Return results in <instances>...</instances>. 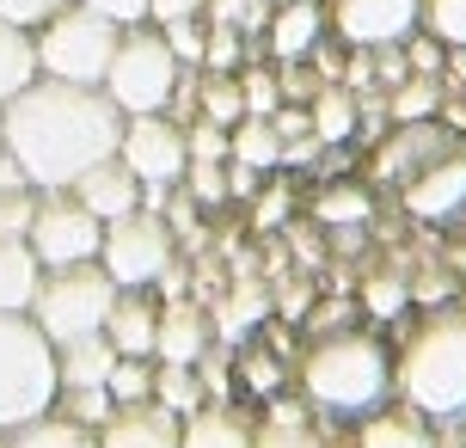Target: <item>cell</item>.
Instances as JSON below:
<instances>
[{
  "label": "cell",
  "instance_id": "6da1fadb",
  "mask_svg": "<svg viewBox=\"0 0 466 448\" xmlns=\"http://www.w3.org/2000/svg\"><path fill=\"white\" fill-rule=\"evenodd\" d=\"M123 142V111L105 87H74L37 74L19 98L0 105V148L25 166L31 190H68L86 166L111 160Z\"/></svg>",
  "mask_w": 466,
  "mask_h": 448
},
{
  "label": "cell",
  "instance_id": "7a4b0ae2",
  "mask_svg": "<svg viewBox=\"0 0 466 448\" xmlns=\"http://www.w3.org/2000/svg\"><path fill=\"white\" fill-rule=\"evenodd\" d=\"M301 387L313 405H326L338 418H362L387 400L393 387V362L369 331H319L313 351L301 356Z\"/></svg>",
  "mask_w": 466,
  "mask_h": 448
},
{
  "label": "cell",
  "instance_id": "3957f363",
  "mask_svg": "<svg viewBox=\"0 0 466 448\" xmlns=\"http://www.w3.org/2000/svg\"><path fill=\"white\" fill-rule=\"evenodd\" d=\"M399 393L423 418H461L466 412V307L430 313L411 344L399 351Z\"/></svg>",
  "mask_w": 466,
  "mask_h": 448
},
{
  "label": "cell",
  "instance_id": "277c9868",
  "mask_svg": "<svg viewBox=\"0 0 466 448\" xmlns=\"http://www.w3.org/2000/svg\"><path fill=\"white\" fill-rule=\"evenodd\" d=\"M56 344L31 313H0V430L13 436L19 424L56 412Z\"/></svg>",
  "mask_w": 466,
  "mask_h": 448
},
{
  "label": "cell",
  "instance_id": "5b68a950",
  "mask_svg": "<svg viewBox=\"0 0 466 448\" xmlns=\"http://www.w3.org/2000/svg\"><path fill=\"white\" fill-rule=\"evenodd\" d=\"M116 37H123L116 19L80 6V0H68L62 13H49V19L31 31V44H37V74L74 80V87H98L105 68H111V56H116Z\"/></svg>",
  "mask_w": 466,
  "mask_h": 448
},
{
  "label": "cell",
  "instance_id": "8992f818",
  "mask_svg": "<svg viewBox=\"0 0 466 448\" xmlns=\"http://www.w3.org/2000/svg\"><path fill=\"white\" fill-rule=\"evenodd\" d=\"M178 80H185V62L166 49L160 31H147V25H123V37H116V56L111 68H105V98H111L123 117H147V111H166L172 93H178Z\"/></svg>",
  "mask_w": 466,
  "mask_h": 448
},
{
  "label": "cell",
  "instance_id": "52a82bcc",
  "mask_svg": "<svg viewBox=\"0 0 466 448\" xmlns=\"http://www.w3.org/2000/svg\"><path fill=\"white\" fill-rule=\"evenodd\" d=\"M111 301H116V283L105 277V264H68V270H49L44 283H37L31 320L44 326L49 344H68V338L105 331Z\"/></svg>",
  "mask_w": 466,
  "mask_h": 448
},
{
  "label": "cell",
  "instance_id": "ba28073f",
  "mask_svg": "<svg viewBox=\"0 0 466 448\" xmlns=\"http://www.w3.org/2000/svg\"><path fill=\"white\" fill-rule=\"evenodd\" d=\"M178 259V234L166 228L160 209H129L105 221V239H98V264L116 289H154Z\"/></svg>",
  "mask_w": 466,
  "mask_h": 448
},
{
  "label": "cell",
  "instance_id": "9c48e42d",
  "mask_svg": "<svg viewBox=\"0 0 466 448\" xmlns=\"http://www.w3.org/2000/svg\"><path fill=\"white\" fill-rule=\"evenodd\" d=\"M31 252L44 270H68V264H93L98 239H105V221H98L74 190H44L37 197V215H31Z\"/></svg>",
  "mask_w": 466,
  "mask_h": 448
},
{
  "label": "cell",
  "instance_id": "30bf717a",
  "mask_svg": "<svg viewBox=\"0 0 466 448\" xmlns=\"http://www.w3.org/2000/svg\"><path fill=\"white\" fill-rule=\"evenodd\" d=\"M116 160L136 172L141 185H178L190 166V148H185V129L160 111L147 117H123V142H116Z\"/></svg>",
  "mask_w": 466,
  "mask_h": 448
},
{
  "label": "cell",
  "instance_id": "8fae6325",
  "mask_svg": "<svg viewBox=\"0 0 466 448\" xmlns=\"http://www.w3.org/2000/svg\"><path fill=\"white\" fill-rule=\"evenodd\" d=\"M338 19V37L344 44H362V49H387V44H405L423 19V0H338L326 6Z\"/></svg>",
  "mask_w": 466,
  "mask_h": 448
},
{
  "label": "cell",
  "instance_id": "7c38bea8",
  "mask_svg": "<svg viewBox=\"0 0 466 448\" xmlns=\"http://www.w3.org/2000/svg\"><path fill=\"white\" fill-rule=\"evenodd\" d=\"M405 209L418 221H448L454 209H466V154L448 148L442 160H430L423 172L405 178Z\"/></svg>",
  "mask_w": 466,
  "mask_h": 448
},
{
  "label": "cell",
  "instance_id": "4fadbf2b",
  "mask_svg": "<svg viewBox=\"0 0 466 448\" xmlns=\"http://www.w3.org/2000/svg\"><path fill=\"white\" fill-rule=\"evenodd\" d=\"M178 412H166L160 400H136L116 405L111 418L98 424V448H178Z\"/></svg>",
  "mask_w": 466,
  "mask_h": 448
},
{
  "label": "cell",
  "instance_id": "5bb4252c",
  "mask_svg": "<svg viewBox=\"0 0 466 448\" xmlns=\"http://www.w3.org/2000/svg\"><path fill=\"white\" fill-rule=\"evenodd\" d=\"M209 344H215L209 307L185 301V295L160 307V326H154V356H160V362H203Z\"/></svg>",
  "mask_w": 466,
  "mask_h": 448
},
{
  "label": "cell",
  "instance_id": "9a60e30c",
  "mask_svg": "<svg viewBox=\"0 0 466 448\" xmlns=\"http://www.w3.org/2000/svg\"><path fill=\"white\" fill-rule=\"evenodd\" d=\"M68 190L98 215V221H116V215L141 209V178H136L123 160H116V154H111V160H98V166H86V172H80Z\"/></svg>",
  "mask_w": 466,
  "mask_h": 448
},
{
  "label": "cell",
  "instance_id": "2e32d148",
  "mask_svg": "<svg viewBox=\"0 0 466 448\" xmlns=\"http://www.w3.org/2000/svg\"><path fill=\"white\" fill-rule=\"evenodd\" d=\"M448 129H436V123H399V136L393 142H380V154H374V172L380 178H411V172H423L430 160H442L448 154Z\"/></svg>",
  "mask_w": 466,
  "mask_h": 448
},
{
  "label": "cell",
  "instance_id": "e0dca14e",
  "mask_svg": "<svg viewBox=\"0 0 466 448\" xmlns=\"http://www.w3.org/2000/svg\"><path fill=\"white\" fill-rule=\"evenodd\" d=\"M319 31H326V6L319 0H282L270 25H264V44L277 62H301L307 49L319 44Z\"/></svg>",
  "mask_w": 466,
  "mask_h": 448
},
{
  "label": "cell",
  "instance_id": "ac0fdd59",
  "mask_svg": "<svg viewBox=\"0 0 466 448\" xmlns=\"http://www.w3.org/2000/svg\"><path fill=\"white\" fill-rule=\"evenodd\" d=\"M154 326H160V307L141 289H116L111 320H105V338L116 344V356H154Z\"/></svg>",
  "mask_w": 466,
  "mask_h": 448
},
{
  "label": "cell",
  "instance_id": "d6986e66",
  "mask_svg": "<svg viewBox=\"0 0 466 448\" xmlns=\"http://www.w3.org/2000/svg\"><path fill=\"white\" fill-rule=\"evenodd\" d=\"M37 283H44V264L31 252V239L0 234V313H31Z\"/></svg>",
  "mask_w": 466,
  "mask_h": 448
},
{
  "label": "cell",
  "instance_id": "ffe728a7",
  "mask_svg": "<svg viewBox=\"0 0 466 448\" xmlns=\"http://www.w3.org/2000/svg\"><path fill=\"white\" fill-rule=\"evenodd\" d=\"M178 448H252V424H246L233 405L209 400L178 424Z\"/></svg>",
  "mask_w": 466,
  "mask_h": 448
},
{
  "label": "cell",
  "instance_id": "44dd1931",
  "mask_svg": "<svg viewBox=\"0 0 466 448\" xmlns=\"http://www.w3.org/2000/svg\"><path fill=\"white\" fill-rule=\"evenodd\" d=\"M111 362H116V344L105 338V331L56 344V381H62V387H105Z\"/></svg>",
  "mask_w": 466,
  "mask_h": 448
},
{
  "label": "cell",
  "instance_id": "7402d4cb",
  "mask_svg": "<svg viewBox=\"0 0 466 448\" xmlns=\"http://www.w3.org/2000/svg\"><path fill=\"white\" fill-rule=\"evenodd\" d=\"M31 80H37V44H31V31L0 19V105L19 98Z\"/></svg>",
  "mask_w": 466,
  "mask_h": 448
},
{
  "label": "cell",
  "instance_id": "603a6c76",
  "mask_svg": "<svg viewBox=\"0 0 466 448\" xmlns=\"http://www.w3.org/2000/svg\"><path fill=\"white\" fill-rule=\"evenodd\" d=\"M228 160L239 166H258V172H270V166H282V136L270 117H239L228 129Z\"/></svg>",
  "mask_w": 466,
  "mask_h": 448
},
{
  "label": "cell",
  "instance_id": "cb8c5ba5",
  "mask_svg": "<svg viewBox=\"0 0 466 448\" xmlns=\"http://www.w3.org/2000/svg\"><path fill=\"white\" fill-rule=\"evenodd\" d=\"M356 448H436L430 424H423V412H374L369 424H362V443Z\"/></svg>",
  "mask_w": 466,
  "mask_h": 448
},
{
  "label": "cell",
  "instance_id": "d4e9b609",
  "mask_svg": "<svg viewBox=\"0 0 466 448\" xmlns=\"http://www.w3.org/2000/svg\"><path fill=\"white\" fill-rule=\"evenodd\" d=\"M6 448H98V430L74 424L68 412H44V418H31V424L13 430Z\"/></svg>",
  "mask_w": 466,
  "mask_h": 448
},
{
  "label": "cell",
  "instance_id": "484cf974",
  "mask_svg": "<svg viewBox=\"0 0 466 448\" xmlns=\"http://www.w3.org/2000/svg\"><path fill=\"white\" fill-rule=\"evenodd\" d=\"M154 400H160L166 412H178V418H190L197 405H209L197 362H160V369H154Z\"/></svg>",
  "mask_w": 466,
  "mask_h": 448
},
{
  "label": "cell",
  "instance_id": "4316f807",
  "mask_svg": "<svg viewBox=\"0 0 466 448\" xmlns=\"http://www.w3.org/2000/svg\"><path fill=\"white\" fill-rule=\"evenodd\" d=\"M264 313H270V289L264 283H239L228 301H221V313H209V320H215L221 338H239V331H252Z\"/></svg>",
  "mask_w": 466,
  "mask_h": 448
},
{
  "label": "cell",
  "instance_id": "83f0119b",
  "mask_svg": "<svg viewBox=\"0 0 466 448\" xmlns=\"http://www.w3.org/2000/svg\"><path fill=\"white\" fill-rule=\"evenodd\" d=\"M307 123H313V136L319 142H344V136H356V98L338 93V87H326V93H313V111H307Z\"/></svg>",
  "mask_w": 466,
  "mask_h": 448
},
{
  "label": "cell",
  "instance_id": "f1b7e54d",
  "mask_svg": "<svg viewBox=\"0 0 466 448\" xmlns=\"http://www.w3.org/2000/svg\"><path fill=\"white\" fill-rule=\"evenodd\" d=\"M313 215H319L326 228H362V221L374 215V197L362 185H326L319 203H313Z\"/></svg>",
  "mask_w": 466,
  "mask_h": 448
},
{
  "label": "cell",
  "instance_id": "f546056e",
  "mask_svg": "<svg viewBox=\"0 0 466 448\" xmlns=\"http://www.w3.org/2000/svg\"><path fill=\"white\" fill-rule=\"evenodd\" d=\"M105 393H111L116 405L154 400V369H147V356H116L111 375H105Z\"/></svg>",
  "mask_w": 466,
  "mask_h": 448
},
{
  "label": "cell",
  "instance_id": "4dcf8cb0",
  "mask_svg": "<svg viewBox=\"0 0 466 448\" xmlns=\"http://www.w3.org/2000/svg\"><path fill=\"white\" fill-rule=\"evenodd\" d=\"M197 105H203V117H209V123H221V129H233V123L246 117L239 80H228V74H209V80L197 87Z\"/></svg>",
  "mask_w": 466,
  "mask_h": 448
},
{
  "label": "cell",
  "instance_id": "1f68e13d",
  "mask_svg": "<svg viewBox=\"0 0 466 448\" xmlns=\"http://www.w3.org/2000/svg\"><path fill=\"white\" fill-rule=\"evenodd\" d=\"M56 400H62V412H68L74 424H86V430H98V424L116 412V400L105 393V387H62Z\"/></svg>",
  "mask_w": 466,
  "mask_h": 448
},
{
  "label": "cell",
  "instance_id": "d6a6232c",
  "mask_svg": "<svg viewBox=\"0 0 466 448\" xmlns=\"http://www.w3.org/2000/svg\"><path fill=\"white\" fill-rule=\"evenodd\" d=\"M252 448H326V443L307 430V418H264L252 430Z\"/></svg>",
  "mask_w": 466,
  "mask_h": 448
},
{
  "label": "cell",
  "instance_id": "836d02e7",
  "mask_svg": "<svg viewBox=\"0 0 466 448\" xmlns=\"http://www.w3.org/2000/svg\"><path fill=\"white\" fill-rule=\"evenodd\" d=\"M405 301H411V283L405 277H369L362 283V307H369L374 320H399Z\"/></svg>",
  "mask_w": 466,
  "mask_h": 448
},
{
  "label": "cell",
  "instance_id": "e575fe53",
  "mask_svg": "<svg viewBox=\"0 0 466 448\" xmlns=\"http://www.w3.org/2000/svg\"><path fill=\"white\" fill-rule=\"evenodd\" d=\"M239 98H246V117H277L282 111V80L252 68V74H239Z\"/></svg>",
  "mask_w": 466,
  "mask_h": 448
},
{
  "label": "cell",
  "instance_id": "d590c367",
  "mask_svg": "<svg viewBox=\"0 0 466 448\" xmlns=\"http://www.w3.org/2000/svg\"><path fill=\"white\" fill-rule=\"evenodd\" d=\"M423 25H430L442 44L466 49V0H423Z\"/></svg>",
  "mask_w": 466,
  "mask_h": 448
},
{
  "label": "cell",
  "instance_id": "8d00e7d4",
  "mask_svg": "<svg viewBox=\"0 0 466 448\" xmlns=\"http://www.w3.org/2000/svg\"><path fill=\"white\" fill-rule=\"evenodd\" d=\"M185 178L197 203H228V160H190Z\"/></svg>",
  "mask_w": 466,
  "mask_h": 448
},
{
  "label": "cell",
  "instance_id": "74e56055",
  "mask_svg": "<svg viewBox=\"0 0 466 448\" xmlns=\"http://www.w3.org/2000/svg\"><path fill=\"white\" fill-rule=\"evenodd\" d=\"M31 215H37V190H31V185H25V190H0V234L25 239V234H31Z\"/></svg>",
  "mask_w": 466,
  "mask_h": 448
},
{
  "label": "cell",
  "instance_id": "f35d334b",
  "mask_svg": "<svg viewBox=\"0 0 466 448\" xmlns=\"http://www.w3.org/2000/svg\"><path fill=\"white\" fill-rule=\"evenodd\" d=\"M160 37H166V49H172L178 62H190V68L203 62V44H209V31H203L197 19H172V25H160Z\"/></svg>",
  "mask_w": 466,
  "mask_h": 448
},
{
  "label": "cell",
  "instance_id": "ab89813d",
  "mask_svg": "<svg viewBox=\"0 0 466 448\" xmlns=\"http://www.w3.org/2000/svg\"><path fill=\"white\" fill-rule=\"evenodd\" d=\"M185 148H190V160H228V129L209 117H197L185 129Z\"/></svg>",
  "mask_w": 466,
  "mask_h": 448
},
{
  "label": "cell",
  "instance_id": "60d3db41",
  "mask_svg": "<svg viewBox=\"0 0 466 448\" xmlns=\"http://www.w3.org/2000/svg\"><path fill=\"white\" fill-rule=\"evenodd\" d=\"M430 111H436V87H430V80H411V87L393 93V117L399 123H423Z\"/></svg>",
  "mask_w": 466,
  "mask_h": 448
},
{
  "label": "cell",
  "instance_id": "b9f144b4",
  "mask_svg": "<svg viewBox=\"0 0 466 448\" xmlns=\"http://www.w3.org/2000/svg\"><path fill=\"white\" fill-rule=\"evenodd\" d=\"M203 62H209L215 74H233V68H239V25H221V31H209Z\"/></svg>",
  "mask_w": 466,
  "mask_h": 448
},
{
  "label": "cell",
  "instance_id": "7bdbcfd3",
  "mask_svg": "<svg viewBox=\"0 0 466 448\" xmlns=\"http://www.w3.org/2000/svg\"><path fill=\"white\" fill-rule=\"evenodd\" d=\"M68 0H0V19L6 25H25V31H37L49 13H62Z\"/></svg>",
  "mask_w": 466,
  "mask_h": 448
},
{
  "label": "cell",
  "instance_id": "ee69618b",
  "mask_svg": "<svg viewBox=\"0 0 466 448\" xmlns=\"http://www.w3.org/2000/svg\"><path fill=\"white\" fill-rule=\"evenodd\" d=\"M80 6H93L116 25H147V0H80Z\"/></svg>",
  "mask_w": 466,
  "mask_h": 448
},
{
  "label": "cell",
  "instance_id": "f6af8a7d",
  "mask_svg": "<svg viewBox=\"0 0 466 448\" xmlns=\"http://www.w3.org/2000/svg\"><path fill=\"white\" fill-rule=\"evenodd\" d=\"M319 136H313V129H307V136H289V142H282V166H313L319 160Z\"/></svg>",
  "mask_w": 466,
  "mask_h": 448
},
{
  "label": "cell",
  "instance_id": "bcb514c9",
  "mask_svg": "<svg viewBox=\"0 0 466 448\" xmlns=\"http://www.w3.org/2000/svg\"><path fill=\"white\" fill-rule=\"evenodd\" d=\"M203 0H147V19L154 25H172V19H197Z\"/></svg>",
  "mask_w": 466,
  "mask_h": 448
},
{
  "label": "cell",
  "instance_id": "7dc6e473",
  "mask_svg": "<svg viewBox=\"0 0 466 448\" xmlns=\"http://www.w3.org/2000/svg\"><path fill=\"white\" fill-rule=\"evenodd\" d=\"M239 369H246V381H252L258 393H270V387H277V381H282V369H277V362H270V356H246Z\"/></svg>",
  "mask_w": 466,
  "mask_h": 448
},
{
  "label": "cell",
  "instance_id": "c3c4849f",
  "mask_svg": "<svg viewBox=\"0 0 466 448\" xmlns=\"http://www.w3.org/2000/svg\"><path fill=\"white\" fill-rule=\"evenodd\" d=\"M252 190H258V166L228 160V197H252Z\"/></svg>",
  "mask_w": 466,
  "mask_h": 448
},
{
  "label": "cell",
  "instance_id": "681fc988",
  "mask_svg": "<svg viewBox=\"0 0 466 448\" xmlns=\"http://www.w3.org/2000/svg\"><path fill=\"white\" fill-rule=\"evenodd\" d=\"M270 123H277V136H282V142H289V136H307V129H313V123H307V111H277Z\"/></svg>",
  "mask_w": 466,
  "mask_h": 448
},
{
  "label": "cell",
  "instance_id": "f907efd6",
  "mask_svg": "<svg viewBox=\"0 0 466 448\" xmlns=\"http://www.w3.org/2000/svg\"><path fill=\"white\" fill-rule=\"evenodd\" d=\"M282 209H289V197H282V190H264V203H258V221H264V228H277Z\"/></svg>",
  "mask_w": 466,
  "mask_h": 448
},
{
  "label": "cell",
  "instance_id": "816d5d0a",
  "mask_svg": "<svg viewBox=\"0 0 466 448\" xmlns=\"http://www.w3.org/2000/svg\"><path fill=\"white\" fill-rule=\"evenodd\" d=\"M0 190H25V166L0 148Z\"/></svg>",
  "mask_w": 466,
  "mask_h": 448
},
{
  "label": "cell",
  "instance_id": "f5cc1de1",
  "mask_svg": "<svg viewBox=\"0 0 466 448\" xmlns=\"http://www.w3.org/2000/svg\"><path fill=\"white\" fill-rule=\"evenodd\" d=\"M203 6H209L221 25H239V13H246V0H203Z\"/></svg>",
  "mask_w": 466,
  "mask_h": 448
},
{
  "label": "cell",
  "instance_id": "db71d44e",
  "mask_svg": "<svg viewBox=\"0 0 466 448\" xmlns=\"http://www.w3.org/2000/svg\"><path fill=\"white\" fill-rule=\"evenodd\" d=\"M282 313L301 320V313H307V289H289V295H282Z\"/></svg>",
  "mask_w": 466,
  "mask_h": 448
},
{
  "label": "cell",
  "instance_id": "11a10c76",
  "mask_svg": "<svg viewBox=\"0 0 466 448\" xmlns=\"http://www.w3.org/2000/svg\"><path fill=\"white\" fill-rule=\"evenodd\" d=\"M411 62H418V74H430V68H436V49L418 44V49H411Z\"/></svg>",
  "mask_w": 466,
  "mask_h": 448
}]
</instances>
